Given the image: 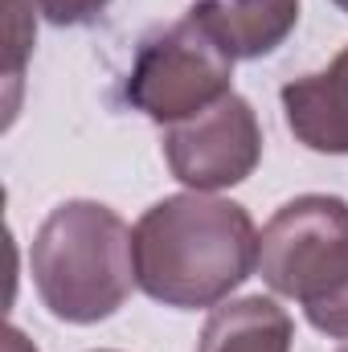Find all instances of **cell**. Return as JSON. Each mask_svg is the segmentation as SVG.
<instances>
[{
    "instance_id": "cell-1",
    "label": "cell",
    "mask_w": 348,
    "mask_h": 352,
    "mask_svg": "<svg viewBox=\"0 0 348 352\" xmlns=\"http://www.w3.org/2000/svg\"><path fill=\"white\" fill-rule=\"evenodd\" d=\"M135 287L180 311L217 307L259 270V230L238 201L176 192L131 230Z\"/></svg>"
},
{
    "instance_id": "cell-2",
    "label": "cell",
    "mask_w": 348,
    "mask_h": 352,
    "mask_svg": "<svg viewBox=\"0 0 348 352\" xmlns=\"http://www.w3.org/2000/svg\"><path fill=\"white\" fill-rule=\"evenodd\" d=\"M29 270L54 320L98 324L115 316L135 287L131 230L98 201H66L41 221Z\"/></svg>"
},
{
    "instance_id": "cell-3",
    "label": "cell",
    "mask_w": 348,
    "mask_h": 352,
    "mask_svg": "<svg viewBox=\"0 0 348 352\" xmlns=\"http://www.w3.org/2000/svg\"><path fill=\"white\" fill-rule=\"evenodd\" d=\"M259 274L316 332L348 340V201L303 192L274 209L259 234Z\"/></svg>"
},
{
    "instance_id": "cell-4",
    "label": "cell",
    "mask_w": 348,
    "mask_h": 352,
    "mask_svg": "<svg viewBox=\"0 0 348 352\" xmlns=\"http://www.w3.org/2000/svg\"><path fill=\"white\" fill-rule=\"evenodd\" d=\"M230 82H234V58L217 45V37L197 16H184L144 37L123 98L135 111H144L152 123L173 127L234 94Z\"/></svg>"
},
{
    "instance_id": "cell-5",
    "label": "cell",
    "mask_w": 348,
    "mask_h": 352,
    "mask_svg": "<svg viewBox=\"0 0 348 352\" xmlns=\"http://www.w3.org/2000/svg\"><path fill=\"white\" fill-rule=\"evenodd\" d=\"M168 173L193 192L234 188L259 168L262 127L254 107L242 94H226L209 111L164 127Z\"/></svg>"
},
{
    "instance_id": "cell-6",
    "label": "cell",
    "mask_w": 348,
    "mask_h": 352,
    "mask_svg": "<svg viewBox=\"0 0 348 352\" xmlns=\"http://www.w3.org/2000/svg\"><path fill=\"white\" fill-rule=\"evenodd\" d=\"M291 135L324 156H348V45L328 70L291 78L279 90Z\"/></svg>"
},
{
    "instance_id": "cell-7",
    "label": "cell",
    "mask_w": 348,
    "mask_h": 352,
    "mask_svg": "<svg viewBox=\"0 0 348 352\" xmlns=\"http://www.w3.org/2000/svg\"><path fill=\"white\" fill-rule=\"evenodd\" d=\"M238 62L274 54L299 25V0H193V12Z\"/></svg>"
},
{
    "instance_id": "cell-8",
    "label": "cell",
    "mask_w": 348,
    "mask_h": 352,
    "mask_svg": "<svg viewBox=\"0 0 348 352\" xmlns=\"http://www.w3.org/2000/svg\"><path fill=\"white\" fill-rule=\"evenodd\" d=\"M295 324L287 307L266 295H242L221 307L201 328L197 352H291Z\"/></svg>"
},
{
    "instance_id": "cell-9",
    "label": "cell",
    "mask_w": 348,
    "mask_h": 352,
    "mask_svg": "<svg viewBox=\"0 0 348 352\" xmlns=\"http://www.w3.org/2000/svg\"><path fill=\"white\" fill-rule=\"evenodd\" d=\"M33 4L50 25H90L94 16H102L111 0H33Z\"/></svg>"
},
{
    "instance_id": "cell-10",
    "label": "cell",
    "mask_w": 348,
    "mask_h": 352,
    "mask_svg": "<svg viewBox=\"0 0 348 352\" xmlns=\"http://www.w3.org/2000/svg\"><path fill=\"white\" fill-rule=\"evenodd\" d=\"M4 352H37V349L25 340L21 328H4Z\"/></svg>"
},
{
    "instance_id": "cell-11",
    "label": "cell",
    "mask_w": 348,
    "mask_h": 352,
    "mask_svg": "<svg viewBox=\"0 0 348 352\" xmlns=\"http://www.w3.org/2000/svg\"><path fill=\"white\" fill-rule=\"evenodd\" d=\"M332 4H336V8H340V12H348V0H332Z\"/></svg>"
},
{
    "instance_id": "cell-12",
    "label": "cell",
    "mask_w": 348,
    "mask_h": 352,
    "mask_svg": "<svg viewBox=\"0 0 348 352\" xmlns=\"http://www.w3.org/2000/svg\"><path fill=\"white\" fill-rule=\"evenodd\" d=\"M340 352H348V349H340Z\"/></svg>"
}]
</instances>
